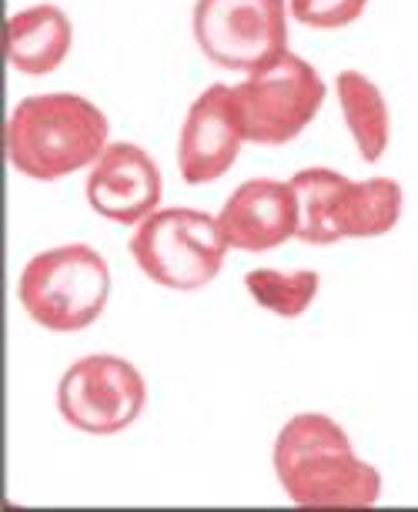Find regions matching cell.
Segmentation results:
<instances>
[{
  "mask_svg": "<svg viewBox=\"0 0 418 512\" xmlns=\"http://www.w3.org/2000/svg\"><path fill=\"white\" fill-rule=\"evenodd\" d=\"M74 27L57 4H37L4 21V54L14 71L27 77L54 74L67 61Z\"/></svg>",
  "mask_w": 418,
  "mask_h": 512,
  "instance_id": "11",
  "label": "cell"
},
{
  "mask_svg": "<svg viewBox=\"0 0 418 512\" xmlns=\"http://www.w3.org/2000/svg\"><path fill=\"white\" fill-rule=\"evenodd\" d=\"M335 91L358 154H362V161L375 164L388 151V138H392V114H388L382 88L362 71H342Z\"/></svg>",
  "mask_w": 418,
  "mask_h": 512,
  "instance_id": "13",
  "label": "cell"
},
{
  "mask_svg": "<svg viewBox=\"0 0 418 512\" xmlns=\"http://www.w3.org/2000/svg\"><path fill=\"white\" fill-rule=\"evenodd\" d=\"M298 201V238L305 245H335L348 238V191L352 178L338 175L332 168H305L291 178Z\"/></svg>",
  "mask_w": 418,
  "mask_h": 512,
  "instance_id": "12",
  "label": "cell"
},
{
  "mask_svg": "<svg viewBox=\"0 0 418 512\" xmlns=\"http://www.w3.org/2000/svg\"><path fill=\"white\" fill-rule=\"evenodd\" d=\"M7 161L34 181H57L101 158L108 118L81 94H31L7 118Z\"/></svg>",
  "mask_w": 418,
  "mask_h": 512,
  "instance_id": "2",
  "label": "cell"
},
{
  "mask_svg": "<svg viewBox=\"0 0 418 512\" xmlns=\"http://www.w3.org/2000/svg\"><path fill=\"white\" fill-rule=\"evenodd\" d=\"M275 476L301 509H368L382 496V476L355 456L352 439L325 412H298L281 425Z\"/></svg>",
  "mask_w": 418,
  "mask_h": 512,
  "instance_id": "1",
  "label": "cell"
},
{
  "mask_svg": "<svg viewBox=\"0 0 418 512\" xmlns=\"http://www.w3.org/2000/svg\"><path fill=\"white\" fill-rule=\"evenodd\" d=\"M322 275L311 268L298 272H275V268H255L245 275V288L265 312L278 318H301L318 298Z\"/></svg>",
  "mask_w": 418,
  "mask_h": 512,
  "instance_id": "14",
  "label": "cell"
},
{
  "mask_svg": "<svg viewBox=\"0 0 418 512\" xmlns=\"http://www.w3.org/2000/svg\"><path fill=\"white\" fill-rule=\"evenodd\" d=\"M368 0H288V11L298 24L315 31H338L365 14Z\"/></svg>",
  "mask_w": 418,
  "mask_h": 512,
  "instance_id": "16",
  "label": "cell"
},
{
  "mask_svg": "<svg viewBox=\"0 0 418 512\" xmlns=\"http://www.w3.org/2000/svg\"><path fill=\"white\" fill-rule=\"evenodd\" d=\"M245 144L235 98L228 84H211L198 101L191 104L188 118L181 124L178 138V171L184 185H211L228 175Z\"/></svg>",
  "mask_w": 418,
  "mask_h": 512,
  "instance_id": "9",
  "label": "cell"
},
{
  "mask_svg": "<svg viewBox=\"0 0 418 512\" xmlns=\"http://www.w3.org/2000/svg\"><path fill=\"white\" fill-rule=\"evenodd\" d=\"M87 205L118 225H141L158 211L164 181L158 161L131 141H114L101 151L87 175Z\"/></svg>",
  "mask_w": 418,
  "mask_h": 512,
  "instance_id": "8",
  "label": "cell"
},
{
  "mask_svg": "<svg viewBox=\"0 0 418 512\" xmlns=\"http://www.w3.org/2000/svg\"><path fill=\"white\" fill-rule=\"evenodd\" d=\"M191 31L211 64L251 74L288 51V7L285 0H198Z\"/></svg>",
  "mask_w": 418,
  "mask_h": 512,
  "instance_id": "6",
  "label": "cell"
},
{
  "mask_svg": "<svg viewBox=\"0 0 418 512\" xmlns=\"http://www.w3.org/2000/svg\"><path fill=\"white\" fill-rule=\"evenodd\" d=\"M148 402V382L121 355H84L61 375L57 412L87 436H118L138 422Z\"/></svg>",
  "mask_w": 418,
  "mask_h": 512,
  "instance_id": "7",
  "label": "cell"
},
{
  "mask_svg": "<svg viewBox=\"0 0 418 512\" xmlns=\"http://www.w3.org/2000/svg\"><path fill=\"white\" fill-rule=\"evenodd\" d=\"M231 98L245 141L275 148L295 141L315 121L325 104V81L305 57L285 51L235 84Z\"/></svg>",
  "mask_w": 418,
  "mask_h": 512,
  "instance_id": "5",
  "label": "cell"
},
{
  "mask_svg": "<svg viewBox=\"0 0 418 512\" xmlns=\"http://www.w3.org/2000/svg\"><path fill=\"white\" fill-rule=\"evenodd\" d=\"M402 218V185L395 178L352 181L348 195V238H378L388 235Z\"/></svg>",
  "mask_w": 418,
  "mask_h": 512,
  "instance_id": "15",
  "label": "cell"
},
{
  "mask_svg": "<svg viewBox=\"0 0 418 512\" xmlns=\"http://www.w3.org/2000/svg\"><path fill=\"white\" fill-rule=\"evenodd\" d=\"M131 255L154 285L171 292H198L225 265L228 241L218 218L198 208L151 211L131 238Z\"/></svg>",
  "mask_w": 418,
  "mask_h": 512,
  "instance_id": "4",
  "label": "cell"
},
{
  "mask_svg": "<svg viewBox=\"0 0 418 512\" xmlns=\"http://www.w3.org/2000/svg\"><path fill=\"white\" fill-rule=\"evenodd\" d=\"M221 235L228 248L271 251L298 235V201L291 181L251 178L238 185L221 205Z\"/></svg>",
  "mask_w": 418,
  "mask_h": 512,
  "instance_id": "10",
  "label": "cell"
},
{
  "mask_svg": "<svg viewBox=\"0 0 418 512\" xmlns=\"http://www.w3.org/2000/svg\"><path fill=\"white\" fill-rule=\"evenodd\" d=\"M17 298L24 312L47 332H84L101 318L111 298V272L91 245H61L24 265Z\"/></svg>",
  "mask_w": 418,
  "mask_h": 512,
  "instance_id": "3",
  "label": "cell"
}]
</instances>
